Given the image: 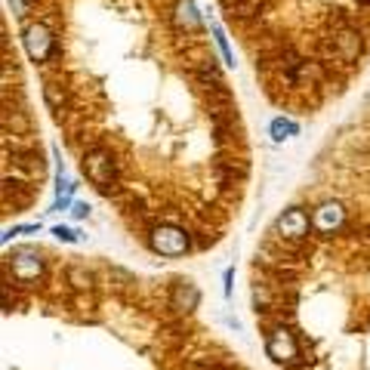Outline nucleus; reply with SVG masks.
<instances>
[{
  "mask_svg": "<svg viewBox=\"0 0 370 370\" xmlns=\"http://www.w3.org/2000/svg\"><path fill=\"white\" fill-rule=\"evenodd\" d=\"M84 170L87 176L99 185V188H108V185L114 182V176H118V170H114V161L108 152H102V148H93V152H87L84 157Z\"/></svg>",
  "mask_w": 370,
  "mask_h": 370,
  "instance_id": "nucleus-1",
  "label": "nucleus"
},
{
  "mask_svg": "<svg viewBox=\"0 0 370 370\" xmlns=\"http://www.w3.org/2000/svg\"><path fill=\"white\" fill-rule=\"evenodd\" d=\"M265 352H269V358L278 361V364H290V361H297V355H299L297 337H293L287 327H275V331L269 333Z\"/></svg>",
  "mask_w": 370,
  "mask_h": 370,
  "instance_id": "nucleus-2",
  "label": "nucleus"
},
{
  "mask_svg": "<svg viewBox=\"0 0 370 370\" xmlns=\"http://www.w3.org/2000/svg\"><path fill=\"white\" fill-rule=\"evenodd\" d=\"M152 247L164 256H179V253L188 250V235L176 225H157L152 231Z\"/></svg>",
  "mask_w": 370,
  "mask_h": 370,
  "instance_id": "nucleus-3",
  "label": "nucleus"
},
{
  "mask_svg": "<svg viewBox=\"0 0 370 370\" xmlns=\"http://www.w3.org/2000/svg\"><path fill=\"white\" fill-rule=\"evenodd\" d=\"M10 265H12V275H16L19 281H37L40 275H44V259H40V253L31 250V247H19V250H12Z\"/></svg>",
  "mask_w": 370,
  "mask_h": 370,
  "instance_id": "nucleus-4",
  "label": "nucleus"
},
{
  "mask_svg": "<svg viewBox=\"0 0 370 370\" xmlns=\"http://www.w3.org/2000/svg\"><path fill=\"white\" fill-rule=\"evenodd\" d=\"M342 219H346V210H342L340 201H324L315 207L312 213V229L321 231V235H331V231H337L342 225Z\"/></svg>",
  "mask_w": 370,
  "mask_h": 370,
  "instance_id": "nucleus-5",
  "label": "nucleus"
},
{
  "mask_svg": "<svg viewBox=\"0 0 370 370\" xmlns=\"http://www.w3.org/2000/svg\"><path fill=\"white\" fill-rule=\"evenodd\" d=\"M22 40H25V50H28V56L34 62H44L53 53V34L46 25H28Z\"/></svg>",
  "mask_w": 370,
  "mask_h": 370,
  "instance_id": "nucleus-6",
  "label": "nucleus"
},
{
  "mask_svg": "<svg viewBox=\"0 0 370 370\" xmlns=\"http://www.w3.org/2000/svg\"><path fill=\"white\" fill-rule=\"evenodd\" d=\"M275 229H278V235H284V238H303L308 231V213L299 210V207L284 210V213L278 216Z\"/></svg>",
  "mask_w": 370,
  "mask_h": 370,
  "instance_id": "nucleus-7",
  "label": "nucleus"
},
{
  "mask_svg": "<svg viewBox=\"0 0 370 370\" xmlns=\"http://www.w3.org/2000/svg\"><path fill=\"white\" fill-rule=\"evenodd\" d=\"M197 299H201L197 287L191 284V281H179V284L173 287V297H170V306H173L176 312H191V308H197Z\"/></svg>",
  "mask_w": 370,
  "mask_h": 370,
  "instance_id": "nucleus-8",
  "label": "nucleus"
},
{
  "mask_svg": "<svg viewBox=\"0 0 370 370\" xmlns=\"http://www.w3.org/2000/svg\"><path fill=\"white\" fill-rule=\"evenodd\" d=\"M176 25L179 28H188V31H197L201 28V16H197V10H195V3L191 0H179L176 3Z\"/></svg>",
  "mask_w": 370,
  "mask_h": 370,
  "instance_id": "nucleus-9",
  "label": "nucleus"
},
{
  "mask_svg": "<svg viewBox=\"0 0 370 370\" xmlns=\"http://www.w3.org/2000/svg\"><path fill=\"white\" fill-rule=\"evenodd\" d=\"M290 133H297V123H290V121H284V118L272 121V136H275V142H284Z\"/></svg>",
  "mask_w": 370,
  "mask_h": 370,
  "instance_id": "nucleus-10",
  "label": "nucleus"
},
{
  "mask_svg": "<svg viewBox=\"0 0 370 370\" xmlns=\"http://www.w3.org/2000/svg\"><path fill=\"white\" fill-rule=\"evenodd\" d=\"M213 34H216V44H219V50H222V56H225V65H235V56H231V50H229V40H225V34L219 25H213Z\"/></svg>",
  "mask_w": 370,
  "mask_h": 370,
  "instance_id": "nucleus-11",
  "label": "nucleus"
},
{
  "mask_svg": "<svg viewBox=\"0 0 370 370\" xmlns=\"http://www.w3.org/2000/svg\"><path fill=\"white\" fill-rule=\"evenodd\" d=\"M53 235H56L59 241H68V244H71V241H78V235H74L71 229H65V225H56V229H53Z\"/></svg>",
  "mask_w": 370,
  "mask_h": 370,
  "instance_id": "nucleus-12",
  "label": "nucleus"
},
{
  "mask_svg": "<svg viewBox=\"0 0 370 370\" xmlns=\"http://www.w3.org/2000/svg\"><path fill=\"white\" fill-rule=\"evenodd\" d=\"M71 281H74L78 287H87V284H90V275H84L80 269H71Z\"/></svg>",
  "mask_w": 370,
  "mask_h": 370,
  "instance_id": "nucleus-13",
  "label": "nucleus"
},
{
  "mask_svg": "<svg viewBox=\"0 0 370 370\" xmlns=\"http://www.w3.org/2000/svg\"><path fill=\"white\" fill-rule=\"evenodd\" d=\"M71 213H74V219H84L87 213H90V204H74Z\"/></svg>",
  "mask_w": 370,
  "mask_h": 370,
  "instance_id": "nucleus-14",
  "label": "nucleus"
},
{
  "mask_svg": "<svg viewBox=\"0 0 370 370\" xmlns=\"http://www.w3.org/2000/svg\"><path fill=\"white\" fill-rule=\"evenodd\" d=\"M231 275H235V272H231V269H225V287H222V293H225V297H229V293H231Z\"/></svg>",
  "mask_w": 370,
  "mask_h": 370,
  "instance_id": "nucleus-15",
  "label": "nucleus"
},
{
  "mask_svg": "<svg viewBox=\"0 0 370 370\" xmlns=\"http://www.w3.org/2000/svg\"><path fill=\"white\" fill-rule=\"evenodd\" d=\"M12 6H16V12H19V16H22V12L28 10V0H12Z\"/></svg>",
  "mask_w": 370,
  "mask_h": 370,
  "instance_id": "nucleus-16",
  "label": "nucleus"
},
{
  "mask_svg": "<svg viewBox=\"0 0 370 370\" xmlns=\"http://www.w3.org/2000/svg\"><path fill=\"white\" fill-rule=\"evenodd\" d=\"M361 3H370V0H361Z\"/></svg>",
  "mask_w": 370,
  "mask_h": 370,
  "instance_id": "nucleus-17",
  "label": "nucleus"
}]
</instances>
